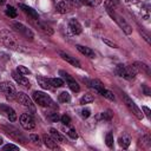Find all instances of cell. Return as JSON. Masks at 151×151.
Wrapping results in <instances>:
<instances>
[{"mask_svg":"<svg viewBox=\"0 0 151 151\" xmlns=\"http://www.w3.org/2000/svg\"><path fill=\"white\" fill-rule=\"evenodd\" d=\"M0 40L9 50H13V51H17V52H25V53L28 52V50L24 45H21L20 41L17 39V37L8 29L0 31Z\"/></svg>","mask_w":151,"mask_h":151,"instance_id":"6da1fadb","label":"cell"},{"mask_svg":"<svg viewBox=\"0 0 151 151\" xmlns=\"http://www.w3.org/2000/svg\"><path fill=\"white\" fill-rule=\"evenodd\" d=\"M33 99H34V101H35L38 105H40V106H42V107L58 109V105L53 101V99H52L48 94H46V93H44V92H41V91H35V92H33Z\"/></svg>","mask_w":151,"mask_h":151,"instance_id":"7a4b0ae2","label":"cell"},{"mask_svg":"<svg viewBox=\"0 0 151 151\" xmlns=\"http://www.w3.org/2000/svg\"><path fill=\"white\" fill-rule=\"evenodd\" d=\"M11 26H12V28H14V31H17L18 33H20V34L24 35L25 38H27V39H29V40L33 39V37H34L33 32H32L27 26H25L24 24H21V22H19V21H12V22H11Z\"/></svg>","mask_w":151,"mask_h":151,"instance_id":"3957f363","label":"cell"},{"mask_svg":"<svg viewBox=\"0 0 151 151\" xmlns=\"http://www.w3.org/2000/svg\"><path fill=\"white\" fill-rule=\"evenodd\" d=\"M17 99H18V101H19L22 106L27 107L28 111H31V114L35 113V106H34V104L32 103L31 98H29L26 93H24V92H17Z\"/></svg>","mask_w":151,"mask_h":151,"instance_id":"277c9868","label":"cell"},{"mask_svg":"<svg viewBox=\"0 0 151 151\" xmlns=\"http://www.w3.org/2000/svg\"><path fill=\"white\" fill-rule=\"evenodd\" d=\"M0 90L4 92L5 97L8 99V100H13L17 98V91L14 88V86L8 83V81H4L0 84Z\"/></svg>","mask_w":151,"mask_h":151,"instance_id":"5b68a950","label":"cell"},{"mask_svg":"<svg viewBox=\"0 0 151 151\" xmlns=\"http://www.w3.org/2000/svg\"><path fill=\"white\" fill-rule=\"evenodd\" d=\"M123 98H124V101H125L126 106L130 109V111H131L138 119H143V112H142V110L134 104V101H133L127 94H125V93H123Z\"/></svg>","mask_w":151,"mask_h":151,"instance_id":"8992f818","label":"cell"},{"mask_svg":"<svg viewBox=\"0 0 151 151\" xmlns=\"http://www.w3.org/2000/svg\"><path fill=\"white\" fill-rule=\"evenodd\" d=\"M20 124L25 130H32L35 127V122L32 117V114L28 113H22L20 116Z\"/></svg>","mask_w":151,"mask_h":151,"instance_id":"52a82bcc","label":"cell"},{"mask_svg":"<svg viewBox=\"0 0 151 151\" xmlns=\"http://www.w3.org/2000/svg\"><path fill=\"white\" fill-rule=\"evenodd\" d=\"M0 113H2L4 116H6L9 119V122H15L17 120V113H15V111L11 106H8V105L1 104L0 105Z\"/></svg>","mask_w":151,"mask_h":151,"instance_id":"ba28073f","label":"cell"},{"mask_svg":"<svg viewBox=\"0 0 151 151\" xmlns=\"http://www.w3.org/2000/svg\"><path fill=\"white\" fill-rule=\"evenodd\" d=\"M2 127H4V130L6 131V133H7L9 137L14 138L15 140H20V142H22V143H26V140H25V138L22 137V134H21L15 127H13V126H2Z\"/></svg>","mask_w":151,"mask_h":151,"instance_id":"9c48e42d","label":"cell"},{"mask_svg":"<svg viewBox=\"0 0 151 151\" xmlns=\"http://www.w3.org/2000/svg\"><path fill=\"white\" fill-rule=\"evenodd\" d=\"M114 21L119 25V27L124 31V33H125V34H127V35H129V34H131V33H132V28H131V26H130V25L124 20V18H122V17H120V15H118V14H116Z\"/></svg>","mask_w":151,"mask_h":151,"instance_id":"30bf717a","label":"cell"},{"mask_svg":"<svg viewBox=\"0 0 151 151\" xmlns=\"http://www.w3.org/2000/svg\"><path fill=\"white\" fill-rule=\"evenodd\" d=\"M12 77H13V79L19 84V85H22V86H25V87H31V83H29V80L26 78V77H24V74H20L18 71H14V72H12Z\"/></svg>","mask_w":151,"mask_h":151,"instance_id":"8fae6325","label":"cell"},{"mask_svg":"<svg viewBox=\"0 0 151 151\" xmlns=\"http://www.w3.org/2000/svg\"><path fill=\"white\" fill-rule=\"evenodd\" d=\"M68 28H70L71 32H72L73 34H76V35H78V34H80V33L83 32L81 25H80V22H79L77 19H71V20L68 21Z\"/></svg>","mask_w":151,"mask_h":151,"instance_id":"7c38bea8","label":"cell"},{"mask_svg":"<svg viewBox=\"0 0 151 151\" xmlns=\"http://www.w3.org/2000/svg\"><path fill=\"white\" fill-rule=\"evenodd\" d=\"M42 142H44V144H45L48 149H51V150H57V149H59V146H58V144H57V140H55L53 137L48 136V134H44V136H42Z\"/></svg>","mask_w":151,"mask_h":151,"instance_id":"4fadbf2b","label":"cell"},{"mask_svg":"<svg viewBox=\"0 0 151 151\" xmlns=\"http://www.w3.org/2000/svg\"><path fill=\"white\" fill-rule=\"evenodd\" d=\"M84 80L87 83V85H88L90 87L94 88L98 93H99L103 88H105V87H104V84H103L99 79H90V80H88V79H84Z\"/></svg>","mask_w":151,"mask_h":151,"instance_id":"5bb4252c","label":"cell"},{"mask_svg":"<svg viewBox=\"0 0 151 151\" xmlns=\"http://www.w3.org/2000/svg\"><path fill=\"white\" fill-rule=\"evenodd\" d=\"M59 55L65 60V61H67L68 64H71L72 66H76V67H78V68H80L81 67V64L76 59V58H73V57H71V55H68V54H66L65 52H59Z\"/></svg>","mask_w":151,"mask_h":151,"instance_id":"9a60e30c","label":"cell"},{"mask_svg":"<svg viewBox=\"0 0 151 151\" xmlns=\"http://www.w3.org/2000/svg\"><path fill=\"white\" fill-rule=\"evenodd\" d=\"M19 8H21L26 14H28L32 19H34V20H38L39 19V15H38V13L33 9V8H31L29 6H27V5H25V4H19Z\"/></svg>","mask_w":151,"mask_h":151,"instance_id":"2e32d148","label":"cell"},{"mask_svg":"<svg viewBox=\"0 0 151 151\" xmlns=\"http://www.w3.org/2000/svg\"><path fill=\"white\" fill-rule=\"evenodd\" d=\"M76 47H77V50H78L81 54H84L85 57H88V58H94V57H96L94 51L91 50L90 47H86V46H83V45H76Z\"/></svg>","mask_w":151,"mask_h":151,"instance_id":"e0dca14e","label":"cell"},{"mask_svg":"<svg viewBox=\"0 0 151 151\" xmlns=\"http://www.w3.org/2000/svg\"><path fill=\"white\" fill-rule=\"evenodd\" d=\"M137 73H138V71H137V68H136L134 65L126 66V72H125V77H124V79H126V80H131V79H133V78L137 76Z\"/></svg>","mask_w":151,"mask_h":151,"instance_id":"ac0fdd59","label":"cell"},{"mask_svg":"<svg viewBox=\"0 0 151 151\" xmlns=\"http://www.w3.org/2000/svg\"><path fill=\"white\" fill-rule=\"evenodd\" d=\"M37 81H38V84H39L42 88H45V90L52 88V85L50 84L48 78H44V77H41V76H38V77H37Z\"/></svg>","mask_w":151,"mask_h":151,"instance_id":"d6986e66","label":"cell"},{"mask_svg":"<svg viewBox=\"0 0 151 151\" xmlns=\"http://www.w3.org/2000/svg\"><path fill=\"white\" fill-rule=\"evenodd\" d=\"M133 65L136 66V68H137L138 72H143V73L150 74V68H149V66H147L146 64H144V63H142V61H136Z\"/></svg>","mask_w":151,"mask_h":151,"instance_id":"ffe728a7","label":"cell"},{"mask_svg":"<svg viewBox=\"0 0 151 151\" xmlns=\"http://www.w3.org/2000/svg\"><path fill=\"white\" fill-rule=\"evenodd\" d=\"M37 26H38V28H40L45 34H48V35H52V34H53V29H52L48 25H46L45 22H40V21L38 20Z\"/></svg>","mask_w":151,"mask_h":151,"instance_id":"44dd1931","label":"cell"},{"mask_svg":"<svg viewBox=\"0 0 151 151\" xmlns=\"http://www.w3.org/2000/svg\"><path fill=\"white\" fill-rule=\"evenodd\" d=\"M50 133H51V136H52L57 142H65V138L63 137V134H61L57 129L51 127V129H50Z\"/></svg>","mask_w":151,"mask_h":151,"instance_id":"7402d4cb","label":"cell"},{"mask_svg":"<svg viewBox=\"0 0 151 151\" xmlns=\"http://www.w3.org/2000/svg\"><path fill=\"white\" fill-rule=\"evenodd\" d=\"M118 142H119V145H120L123 149H127V147L130 146V144H131V139H130V137L126 136V134H124L123 137H120V138L118 139Z\"/></svg>","mask_w":151,"mask_h":151,"instance_id":"603a6c76","label":"cell"},{"mask_svg":"<svg viewBox=\"0 0 151 151\" xmlns=\"http://www.w3.org/2000/svg\"><path fill=\"white\" fill-rule=\"evenodd\" d=\"M57 11L59 12V13H61V14H65V13H67L68 12V6H67V4H66V1H59L58 4H57Z\"/></svg>","mask_w":151,"mask_h":151,"instance_id":"cb8c5ba5","label":"cell"},{"mask_svg":"<svg viewBox=\"0 0 151 151\" xmlns=\"http://www.w3.org/2000/svg\"><path fill=\"white\" fill-rule=\"evenodd\" d=\"M50 84L53 86V87H61L64 86V79L63 78H50Z\"/></svg>","mask_w":151,"mask_h":151,"instance_id":"d4e9b609","label":"cell"},{"mask_svg":"<svg viewBox=\"0 0 151 151\" xmlns=\"http://www.w3.org/2000/svg\"><path fill=\"white\" fill-rule=\"evenodd\" d=\"M5 13H6V15H8L9 18H15V17L18 15V12H17V9H15L13 6H11V5H7Z\"/></svg>","mask_w":151,"mask_h":151,"instance_id":"484cf974","label":"cell"},{"mask_svg":"<svg viewBox=\"0 0 151 151\" xmlns=\"http://www.w3.org/2000/svg\"><path fill=\"white\" fill-rule=\"evenodd\" d=\"M125 72H126V66H125V65H123V64L117 65V67H116V74H117V76L124 78V77H125Z\"/></svg>","mask_w":151,"mask_h":151,"instance_id":"4316f807","label":"cell"},{"mask_svg":"<svg viewBox=\"0 0 151 151\" xmlns=\"http://www.w3.org/2000/svg\"><path fill=\"white\" fill-rule=\"evenodd\" d=\"M58 98H59V101H60V103H68V101L71 100V96H70V93L66 92V91L61 92Z\"/></svg>","mask_w":151,"mask_h":151,"instance_id":"83f0119b","label":"cell"},{"mask_svg":"<svg viewBox=\"0 0 151 151\" xmlns=\"http://www.w3.org/2000/svg\"><path fill=\"white\" fill-rule=\"evenodd\" d=\"M93 100H94V97H93L92 94L86 93V94H84V96L80 98V104H88V103H92Z\"/></svg>","mask_w":151,"mask_h":151,"instance_id":"f1b7e54d","label":"cell"},{"mask_svg":"<svg viewBox=\"0 0 151 151\" xmlns=\"http://www.w3.org/2000/svg\"><path fill=\"white\" fill-rule=\"evenodd\" d=\"M103 97H105V98H107L109 100H114V94L111 92V91H109V90H106V88H103L100 92H99Z\"/></svg>","mask_w":151,"mask_h":151,"instance_id":"f546056e","label":"cell"},{"mask_svg":"<svg viewBox=\"0 0 151 151\" xmlns=\"http://www.w3.org/2000/svg\"><path fill=\"white\" fill-rule=\"evenodd\" d=\"M103 0H81L83 4L87 5V6H91V7H94V6H98L101 4Z\"/></svg>","mask_w":151,"mask_h":151,"instance_id":"4dcf8cb0","label":"cell"},{"mask_svg":"<svg viewBox=\"0 0 151 151\" xmlns=\"http://www.w3.org/2000/svg\"><path fill=\"white\" fill-rule=\"evenodd\" d=\"M67 85H68V87H70L73 92H79V90H80V87H79V85H78V83H77L76 80L68 81V83H67Z\"/></svg>","mask_w":151,"mask_h":151,"instance_id":"1f68e13d","label":"cell"},{"mask_svg":"<svg viewBox=\"0 0 151 151\" xmlns=\"http://www.w3.org/2000/svg\"><path fill=\"white\" fill-rule=\"evenodd\" d=\"M105 142H106V145H107L109 147H112V146H113V136H112L111 132H109V133L106 134Z\"/></svg>","mask_w":151,"mask_h":151,"instance_id":"d6a6232c","label":"cell"},{"mask_svg":"<svg viewBox=\"0 0 151 151\" xmlns=\"http://www.w3.org/2000/svg\"><path fill=\"white\" fill-rule=\"evenodd\" d=\"M29 139H31V142H33L34 144H38V145L41 144L40 137H39L38 134H35V133H31V134H29Z\"/></svg>","mask_w":151,"mask_h":151,"instance_id":"836d02e7","label":"cell"},{"mask_svg":"<svg viewBox=\"0 0 151 151\" xmlns=\"http://www.w3.org/2000/svg\"><path fill=\"white\" fill-rule=\"evenodd\" d=\"M17 71H18L20 74H31V71H29L27 67L22 66V65H19L18 68H17Z\"/></svg>","mask_w":151,"mask_h":151,"instance_id":"e575fe53","label":"cell"},{"mask_svg":"<svg viewBox=\"0 0 151 151\" xmlns=\"http://www.w3.org/2000/svg\"><path fill=\"white\" fill-rule=\"evenodd\" d=\"M60 120H61V123H63L64 125H70V124H71V118H70V116H67V114H63V116L60 117Z\"/></svg>","mask_w":151,"mask_h":151,"instance_id":"d590c367","label":"cell"},{"mask_svg":"<svg viewBox=\"0 0 151 151\" xmlns=\"http://www.w3.org/2000/svg\"><path fill=\"white\" fill-rule=\"evenodd\" d=\"M101 40H103V42H104V44L109 45L110 47H113V48H118V45H117L116 42H113V41H111V40H109V39H106V38H103Z\"/></svg>","mask_w":151,"mask_h":151,"instance_id":"8d00e7d4","label":"cell"},{"mask_svg":"<svg viewBox=\"0 0 151 151\" xmlns=\"http://www.w3.org/2000/svg\"><path fill=\"white\" fill-rule=\"evenodd\" d=\"M100 117L103 118V119H106V120H110L111 118H112V112L109 110V111H106V112H103V113H100Z\"/></svg>","mask_w":151,"mask_h":151,"instance_id":"74e56055","label":"cell"},{"mask_svg":"<svg viewBox=\"0 0 151 151\" xmlns=\"http://www.w3.org/2000/svg\"><path fill=\"white\" fill-rule=\"evenodd\" d=\"M2 149L4 150H14V151H17V150H19V146H17L14 144H6V145H4Z\"/></svg>","mask_w":151,"mask_h":151,"instance_id":"f35d334b","label":"cell"},{"mask_svg":"<svg viewBox=\"0 0 151 151\" xmlns=\"http://www.w3.org/2000/svg\"><path fill=\"white\" fill-rule=\"evenodd\" d=\"M67 134H68L72 139H77V138H78V133L76 132V130H74V129H70V130L67 131Z\"/></svg>","mask_w":151,"mask_h":151,"instance_id":"ab89813d","label":"cell"},{"mask_svg":"<svg viewBox=\"0 0 151 151\" xmlns=\"http://www.w3.org/2000/svg\"><path fill=\"white\" fill-rule=\"evenodd\" d=\"M80 112H81V117H83V118H88V117L91 116L90 109H83Z\"/></svg>","mask_w":151,"mask_h":151,"instance_id":"60d3db41","label":"cell"},{"mask_svg":"<svg viewBox=\"0 0 151 151\" xmlns=\"http://www.w3.org/2000/svg\"><path fill=\"white\" fill-rule=\"evenodd\" d=\"M48 117H50V119L52 120V122H57V120H59L60 118H59V116H58V113H50L48 114Z\"/></svg>","mask_w":151,"mask_h":151,"instance_id":"b9f144b4","label":"cell"},{"mask_svg":"<svg viewBox=\"0 0 151 151\" xmlns=\"http://www.w3.org/2000/svg\"><path fill=\"white\" fill-rule=\"evenodd\" d=\"M142 110H143V112L145 113V116L150 118V116H151V111H150V109H149L147 106H143V107H142Z\"/></svg>","mask_w":151,"mask_h":151,"instance_id":"7bdbcfd3","label":"cell"},{"mask_svg":"<svg viewBox=\"0 0 151 151\" xmlns=\"http://www.w3.org/2000/svg\"><path fill=\"white\" fill-rule=\"evenodd\" d=\"M140 33H142V35H143V38L145 39V41H146L147 44H150L151 41H150V38H149V35H147V34H146V33H145L144 31H140Z\"/></svg>","mask_w":151,"mask_h":151,"instance_id":"ee69618b","label":"cell"},{"mask_svg":"<svg viewBox=\"0 0 151 151\" xmlns=\"http://www.w3.org/2000/svg\"><path fill=\"white\" fill-rule=\"evenodd\" d=\"M142 87H143V90H144V93L146 94V96H150V90H149V87H147V85H142Z\"/></svg>","mask_w":151,"mask_h":151,"instance_id":"f6af8a7d","label":"cell"},{"mask_svg":"<svg viewBox=\"0 0 151 151\" xmlns=\"http://www.w3.org/2000/svg\"><path fill=\"white\" fill-rule=\"evenodd\" d=\"M126 2H129V4H131V2H132V4H136L137 0H126Z\"/></svg>","mask_w":151,"mask_h":151,"instance_id":"bcb514c9","label":"cell"},{"mask_svg":"<svg viewBox=\"0 0 151 151\" xmlns=\"http://www.w3.org/2000/svg\"><path fill=\"white\" fill-rule=\"evenodd\" d=\"M2 142H4V139H2V137H0V145L2 144Z\"/></svg>","mask_w":151,"mask_h":151,"instance_id":"7dc6e473","label":"cell"},{"mask_svg":"<svg viewBox=\"0 0 151 151\" xmlns=\"http://www.w3.org/2000/svg\"><path fill=\"white\" fill-rule=\"evenodd\" d=\"M5 1H6V0H0V5H2V4H5Z\"/></svg>","mask_w":151,"mask_h":151,"instance_id":"c3c4849f","label":"cell"}]
</instances>
